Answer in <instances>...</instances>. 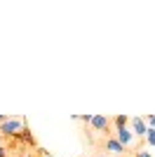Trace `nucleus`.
<instances>
[{
    "mask_svg": "<svg viewBox=\"0 0 155 157\" xmlns=\"http://www.w3.org/2000/svg\"><path fill=\"white\" fill-rule=\"evenodd\" d=\"M89 134H97V136H106L108 138L113 134V124H110V117L108 115H92L89 120Z\"/></svg>",
    "mask_w": 155,
    "mask_h": 157,
    "instance_id": "1",
    "label": "nucleus"
},
{
    "mask_svg": "<svg viewBox=\"0 0 155 157\" xmlns=\"http://www.w3.org/2000/svg\"><path fill=\"white\" fill-rule=\"evenodd\" d=\"M26 127V122L21 117H7L5 122H0V136L7 138H19L21 129Z\"/></svg>",
    "mask_w": 155,
    "mask_h": 157,
    "instance_id": "2",
    "label": "nucleus"
},
{
    "mask_svg": "<svg viewBox=\"0 0 155 157\" xmlns=\"http://www.w3.org/2000/svg\"><path fill=\"white\" fill-rule=\"evenodd\" d=\"M113 134H115V141L120 145H125V148H132V143H134V134H132V129L129 127H113Z\"/></svg>",
    "mask_w": 155,
    "mask_h": 157,
    "instance_id": "3",
    "label": "nucleus"
},
{
    "mask_svg": "<svg viewBox=\"0 0 155 157\" xmlns=\"http://www.w3.org/2000/svg\"><path fill=\"white\" fill-rule=\"evenodd\" d=\"M103 150H106V155H110V157H120V155H125V152H127V148H125V145H120L113 136H108L106 141H103Z\"/></svg>",
    "mask_w": 155,
    "mask_h": 157,
    "instance_id": "4",
    "label": "nucleus"
},
{
    "mask_svg": "<svg viewBox=\"0 0 155 157\" xmlns=\"http://www.w3.org/2000/svg\"><path fill=\"white\" fill-rule=\"evenodd\" d=\"M129 129H132V134H134V136H146V131H148V124H146V122H143V117H129Z\"/></svg>",
    "mask_w": 155,
    "mask_h": 157,
    "instance_id": "5",
    "label": "nucleus"
},
{
    "mask_svg": "<svg viewBox=\"0 0 155 157\" xmlns=\"http://www.w3.org/2000/svg\"><path fill=\"white\" fill-rule=\"evenodd\" d=\"M19 138H21V143H26V145H33V143H35V138H33V131L28 129V127H24V129H21Z\"/></svg>",
    "mask_w": 155,
    "mask_h": 157,
    "instance_id": "6",
    "label": "nucleus"
},
{
    "mask_svg": "<svg viewBox=\"0 0 155 157\" xmlns=\"http://www.w3.org/2000/svg\"><path fill=\"white\" fill-rule=\"evenodd\" d=\"M110 124H113V127H127L129 117H127V115H115V117L110 120Z\"/></svg>",
    "mask_w": 155,
    "mask_h": 157,
    "instance_id": "7",
    "label": "nucleus"
},
{
    "mask_svg": "<svg viewBox=\"0 0 155 157\" xmlns=\"http://www.w3.org/2000/svg\"><path fill=\"white\" fill-rule=\"evenodd\" d=\"M143 138H146V143H148V145H155V129L148 127V131H146V136H143Z\"/></svg>",
    "mask_w": 155,
    "mask_h": 157,
    "instance_id": "8",
    "label": "nucleus"
},
{
    "mask_svg": "<svg viewBox=\"0 0 155 157\" xmlns=\"http://www.w3.org/2000/svg\"><path fill=\"white\" fill-rule=\"evenodd\" d=\"M143 122H146L150 129H155V115H146V117H143Z\"/></svg>",
    "mask_w": 155,
    "mask_h": 157,
    "instance_id": "9",
    "label": "nucleus"
},
{
    "mask_svg": "<svg viewBox=\"0 0 155 157\" xmlns=\"http://www.w3.org/2000/svg\"><path fill=\"white\" fill-rule=\"evenodd\" d=\"M134 157H150V155H148V152H146V150L141 148V150H136V152H134Z\"/></svg>",
    "mask_w": 155,
    "mask_h": 157,
    "instance_id": "10",
    "label": "nucleus"
},
{
    "mask_svg": "<svg viewBox=\"0 0 155 157\" xmlns=\"http://www.w3.org/2000/svg\"><path fill=\"white\" fill-rule=\"evenodd\" d=\"M0 157H7V152H5V148L0 145Z\"/></svg>",
    "mask_w": 155,
    "mask_h": 157,
    "instance_id": "11",
    "label": "nucleus"
},
{
    "mask_svg": "<svg viewBox=\"0 0 155 157\" xmlns=\"http://www.w3.org/2000/svg\"><path fill=\"white\" fill-rule=\"evenodd\" d=\"M97 157H110V155H106V152H101V155H97Z\"/></svg>",
    "mask_w": 155,
    "mask_h": 157,
    "instance_id": "12",
    "label": "nucleus"
}]
</instances>
